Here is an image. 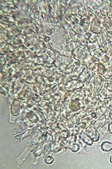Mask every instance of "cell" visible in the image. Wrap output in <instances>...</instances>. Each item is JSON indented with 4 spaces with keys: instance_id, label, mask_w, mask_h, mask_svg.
Wrapping results in <instances>:
<instances>
[{
    "instance_id": "1",
    "label": "cell",
    "mask_w": 112,
    "mask_h": 169,
    "mask_svg": "<svg viewBox=\"0 0 112 169\" xmlns=\"http://www.w3.org/2000/svg\"><path fill=\"white\" fill-rule=\"evenodd\" d=\"M85 133L88 135L93 141L96 142L99 139V132L94 127H90L88 128H87Z\"/></svg>"
},
{
    "instance_id": "2",
    "label": "cell",
    "mask_w": 112,
    "mask_h": 169,
    "mask_svg": "<svg viewBox=\"0 0 112 169\" xmlns=\"http://www.w3.org/2000/svg\"><path fill=\"white\" fill-rule=\"evenodd\" d=\"M101 148L103 151L108 152L112 150V143L105 141L102 143Z\"/></svg>"
},
{
    "instance_id": "3",
    "label": "cell",
    "mask_w": 112,
    "mask_h": 169,
    "mask_svg": "<svg viewBox=\"0 0 112 169\" xmlns=\"http://www.w3.org/2000/svg\"><path fill=\"white\" fill-rule=\"evenodd\" d=\"M81 138L86 144L89 146H91L93 143V141L85 133H84L81 134Z\"/></svg>"
},
{
    "instance_id": "4",
    "label": "cell",
    "mask_w": 112,
    "mask_h": 169,
    "mask_svg": "<svg viewBox=\"0 0 112 169\" xmlns=\"http://www.w3.org/2000/svg\"><path fill=\"white\" fill-rule=\"evenodd\" d=\"M110 162H111L112 163V153L111 157H110Z\"/></svg>"
}]
</instances>
